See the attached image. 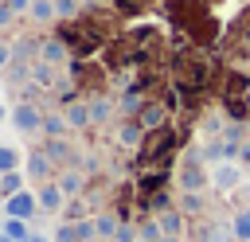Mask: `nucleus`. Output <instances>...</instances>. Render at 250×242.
<instances>
[{
  "instance_id": "obj_5",
  "label": "nucleus",
  "mask_w": 250,
  "mask_h": 242,
  "mask_svg": "<svg viewBox=\"0 0 250 242\" xmlns=\"http://www.w3.org/2000/svg\"><path fill=\"white\" fill-rule=\"evenodd\" d=\"M47 156H51V164L62 172V168H82V148H78V137H47L43 144H39Z\"/></svg>"
},
{
  "instance_id": "obj_21",
  "label": "nucleus",
  "mask_w": 250,
  "mask_h": 242,
  "mask_svg": "<svg viewBox=\"0 0 250 242\" xmlns=\"http://www.w3.org/2000/svg\"><path fill=\"white\" fill-rule=\"evenodd\" d=\"M27 20H31V23H39V27H55V23H59L55 0H31V8H27Z\"/></svg>"
},
{
  "instance_id": "obj_18",
  "label": "nucleus",
  "mask_w": 250,
  "mask_h": 242,
  "mask_svg": "<svg viewBox=\"0 0 250 242\" xmlns=\"http://www.w3.org/2000/svg\"><path fill=\"white\" fill-rule=\"evenodd\" d=\"M23 156H27V148L20 141H0V172H20Z\"/></svg>"
},
{
  "instance_id": "obj_23",
  "label": "nucleus",
  "mask_w": 250,
  "mask_h": 242,
  "mask_svg": "<svg viewBox=\"0 0 250 242\" xmlns=\"http://www.w3.org/2000/svg\"><path fill=\"white\" fill-rule=\"evenodd\" d=\"M230 230H234V242H250V207L230 211Z\"/></svg>"
},
{
  "instance_id": "obj_8",
  "label": "nucleus",
  "mask_w": 250,
  "mask_h": 242,
  "mask_svg": "<svg viewBox=\"0 0 250 242\" xmlns=\"http://www.w3.org/2000/svg\"><path fill=\"white\" fill-rule=\"evenodd\" d=\"M55 164H51V156L43 152V148H27V156H23V176H27V183H47V180H55Z\"/></svg>"
},
{
  "instance_id": "obj_20",
  "label": "nucleus",
  "mask_w": 250,
  "mask_h": 242,
  "mask_svg": "<svg viewBox=\"0 0 250 242\" xmlns=\"http://www.w3.org/2000/svg\"><path fill=\"white\" fill-rule=\"evenodd\" d=\"M43 133L47 137H70L74 133L70 121H66V113H62V105L59 109H43Z\"/></svg>"
},
{
  "instance_id": "obj_10",
  "label": "nucleus",
  "mask_w": 250,
  "mask_h": 242,
  "mask_svg": "<svg viewBox=\"0 0 250 242\" xmlns=\"http://www.w3.org/2000/svg\"><path fill=\"white\" fill-rule=\"evenodd\" d=\"M86 101H90V125H94V129H102V125H109V117H117V94H113V90H102V94H90Z\"/></svg>"
},
{
  "instance_id": "obj_11",
  "label": "nucleus",
  "mask_w": 250,
  "mask_h": 242,
  "mask_svg": "<svg viewBox=\"0 0 250 242\" xmlns=\"http://www.w3.org/2000/svg\"><path fill=\"white\" fill-rule=\"evenodd\" d=\"M141 141H145V129L133 121V117H121L117 121V133H113V148H121V152H137L141 148Z\"/></svg>"
},
{
  "instance_id": "obj_15",
  "label": "nucleus",
  "mask_w": 250,
  "mask_h": 242,
  "mask_svg": "<svg viewBox=\"0 0 250 242\" xmlns=\"http://www.w3.org/2000/svg\"><path fill=\"white\" fill-rule=\"evenodd\" d=\"M176 207L188 215V222L211 211V203H207V191H176Z\"/></svg>"
},
{
  "instance_id": "obj_25",
  "label": "nucleus",
  "mask_w": 250,
  "mask_h": 242,
  "mask_svg": "<svg viewBox=\"0 0 250 242\" xmlns=\"http://www.w3.org/2000/svg\"><path fill=\"white\" fill-rule=\"evenodd\" d=\"M86 215H90V203L78 195V199H66V207H62L59 219H62V222H74V219H86Z\"/></svg>"
},
{
  "instance_id": "obj_24",
  "label": "nucleus",
  "mask_w": 250,
  "mask_h": 242,
  "mask_svg": "<svg viewBox=\"0 0 250 242\" xmlns=\"http://www.w3.org/2000/svg\"><path fill=\"white\" fill-rule=\"evenodd\" d=\"M20 187H27V176H23V168H20V172H0V199L16 195Z\"/></svg>"
},
{
  "instance_id": "obj_32",
  "label": "nucleus",
  "mask_w": 250,
  "mask_h": 242,
  "mask_svg": "<svg viewBox=\"0 0 250 242\" xmlns=\"http://www.w3.org/2000/svg\"><path fill=\"white\" fill-rule=\"evenodd\" d=\"M8 113H12V105H8L4 98H0V125H8Z\"/></svg>"
},
{
  "instance_id": "obj_14",
  "label": "nucleus",
  "mask_w": 250,
  "mask_h": 242,
  "mask_svg": "<svg viewBox=\"0 0 250 242\" xmlns=\"http://www.w3.org/2000/svg\"><path fill=\"white\" fill-rule=\"evenodd\" d=\"M39 55V35L35 31H16L12 35V59L16 62H35Z\"/></svg>"
},
{
  "instance_id": "obj_13",
  "label": "nucleus",
  "mask_w": 250,
  "mask_h": 242,
  "mask_svg": "<svg viewBox=\"0 0 250 242\" xmlns=\"http://www.w3.org/2000/svg\"><path fill=\"white\" fill-rule=\"evenodd\" d=\"M62 113H66V121H70V129H74V133L94 129V125H90V101H86V94L66 98V101H62Z\"/></svg>"
},
{
  "instance_id": "obj_28",
  "label": "nucleus",
  "mask_w": 250,
  "mask_h": 242,
  "mask_svg": "<svg viewBox=\"0 0 250 242\" xmlns=\"http://www.w3.org/2000/svg\"><path fill=\"white\" fill-rule=\"evenodd\" d=\"M16 20H20V16H16L8 4H0V35H4V31H12V27H16Z\"/></svg>"
},
{
  "instance_id": "obj_9",
  "label": "nucleus",
  "mask_w": 250,
  "mask_h": 242,
  "mask_svg": "<svg viewBox=\"0 0 250 242\" xmlns=\"http://www.w3.org/2000/svg\"><path fill=\"white\" fill-rule=\"evenodd\" d=\"M55 242H98V230H94V215L86 219H74V222H59L51 230Z\"/></svg>"
},
{
  "instance_id": "obj_16",
  "label": "nucleus",
  "mask_w": 250,
  "mask_h": 242,
  "mask_svg": "<svg viewBox=\"0 0 250 242\" xmlns=\"http://www.w3.org/2000/svg\"><path fill=\"white\" fill-rule=\"evenodd\" d=\"M152 219H156L160 234H188V215H184L176 203H172V207H164V211H156Z\"/></svg>"
},
{
  "instance_id": "obj_1",
  "label": "nucleus",
  "mask_w": 250,
  "mask_h": 242,
  "mask_svg": "<svg viewBox=\"0 0 250 242\" xmlns=\"http://www.w3.org/2000/svg\"><path fill=\"white\" fill-rule=\"evenodd\" d=\"M172 187L176 191H211V180H207V160L199 156V148L188 141L180 148V160L172 168Z\"/></svg>"
},
{
  "instance_id": "obj_35",
  "label": "nucleus",
  "mask_w": 250,
  "mask_h": 242,
  "mask_svg": "<svg viewBox=\"0 0 250 242\" xmlns=\"http://www.w3.org/2000/svg\"><path fill=\"white\" fill-rule=\"evenodd\" d=\"M0 215H4V211H0Z\"/></svg>"
},
{
  "instance_id": "obj_31",
  "label": "nucleus",
  "mask_w": 250,
  "mask_h": 242,
  "mask_svg": "<svg viewBox=\"0 0 250 242\" xmlns=\"http://www.w3.org/2000/svg\"><path fill=\"white\" fill-rule=\"evenodd\" d=\"M27 242H55V238H51V230H35V226H31V234H27Z\"/></svg>"
},
{
  "instance_id": "obj_22",
  "label": "nucleus",
  "mask_w": 250,
  "mask_h": 242,
  "mask_svg": "<svg viewBox=\"0 0 250 242\" xmlns=\"http://www.w3.org/2000/svg\"><path fill=\"white\" fill-rule=\"evenodd\" d=\"M0 230H4V238H8V242H27L31 222H27V219H4V222H0Z\"/></svg>"
},
{
  "instance_id": "obj_29",
  "label": "nucleus",
  "mask_w": 250,
  "mask_h": 242,
  "mask_svg": "<svg viewBox=\"0 0 250 242\" xmlns=\"http://www.w3.org/2000/svg\"><path fill=\"white\" fill-rule=\"evenodd\" d=\"M8 62H12V39L0 35V70H8Z\"/></svg>"
},
{
  "instance_id": "obj_26",
  "label": "nucleus",
  "mask_w": 250,
  "mask_h": 242,
  "mask_svg": "<svg viewBox=\"0 0 250 242\" xmlns=\"http://www.w3.org/2000/svg\"><path fill=\"white\" fill-rule=\"evenodd\" d=\"M55 12H59V20H78L86 12V0H55Z\"/></svg>"
},
{
  "instance_id": "obj_2",
  "label": "nucleus",
  "mask_w": 250,
  "mask_h": 242,
  "mask_svg": "<svg viewBox=\"0 0 250 242\" xmlns=\"http://www.w3.org/2000/svg\"><path fill=\"white\" fill-rule=\"evenodd\" d=\"M188 242H234V230H230V215L223 211H207L199 219L188 222Z\"/></svg>"
},
{
  "instance_id": "obj_19",
  "label": "nucleus",
  "mask_w": 250,
  "mask_h": 242,
  "mask_svg": "<svg viewBox=\"0 0 250 242\" xmlns=\"http://www.w3.org/2000/svg\"><path fill=\"white\" fill-rule=\"evenodd\" d=\"M117 226H121V219H117V211H109V207H102V211H94V230H98V242H113V234H117Z\"/></svg>"
},
{
  "instance_id": "obj_12",
  "label": "nucleus",
  "mask_w": 250,
  "mask_h": 242,
  "mask_svg": "<svg viewBox=\"0 0 250 242\" xmlns=\"http://www.w3.org/2000/svg\"><path fill=\"white\" fill-rule=\"evenodd\" d=\"M35 59H43V62H51V66H62V70H66L70 51H66V43L51 31V35H39V55H35Z\"/></svg>"
},
{
  "instance_id": "obj_30",
  "label": "nucleus",
  "mask_w": 250,
  "mask_h": 242,
  "mask_svg": "<svg viewBox=\"0 0 250 242\" xmlns=\"http://www.w3.org/2000/svg\"><path fill=\"white\" fill-rule=\"evenodd\" d=\"M4 4H8L16 16H27V8H31V0H4Z\"/></svg>"
},
{
  "instance_id": "obj_27",
  "label": "nucleus",
  "mask_w": 250,
  "mask_h": 242,
  "mask_svg": "<svg viewBox=\"0 0 250 242\" xmlns=\"http://www.w3.org/2000/svg\"><path fill=\"white\" fill-rule=\"evenodd\" d=\"M113 242H137V222H133V219H121V226H117Z\"/></svg>"
},
{
  "instance_id": "obj_34",
  "label": "nucleus",
  "mask_w": 250,
  "mask_h": 242,
  "mask_svg": "<svg viewBox=\"0 0 250 242\" xmlns=\"http://www.w3.org/2000/svg\"><path fill=\"white\" fill-rule=\"evenodd\" d=\"M137 242H145V238H137Z\"/></svg>"
},
{
  "instance_id": "obj_4",
  "label": "nucleus",
  "mask_w": 250,
  "mask_h": 242,
  "mask_svg": "<svg viewBox=\"0 0 250 242\" xmlns=\"http://www.w3.org/2000/svg\"><path fill=\"white\" fill-rule=\"evenodd\" d=\"M207 180H211V191L215 195H227L230 199L246 183V168L238 160H215V164H207Z\"/></svg>"
},
{
  "instance_id": "obj_7",
  "label": "nucleus",
  "mask_w": 250,
  "mask_h": 242,
  "mask_svg": "<svg viewBox=\"0 0 250 242\" xmlns=\"http://www.w3.org/2000/svg\"><path fill=\"white\" fill-rule=\"evenodd\" d=\"M35 199H39V215H43V219H59L70 195L59 187V180H47V183L35 187Z\"/></svg>"
},
{
  "instance_id": "obj_33",
  "label": "nucleus",
  "mask_w": 250,
  "mask_h": 242,
  "mask_svg": "<svg viewBox=\"0 0 250 242\" xmlns=\"http://www.w3.org/2000/svg\"><path fill=\"white\" fill-rule=\"evenodd\" d=\"M160 242H188V234H160Z\"/></svg>"
},
{
  "instance_id": "obj_17",
  "label": "nucleus",
  "mask_w": 250,
  "mask_h": 242,
  "mask_svg": "<svg viewBox=\"0 0 250 242\" xmlns=\"http://www.w3.org/2000/svg\"><path fill=\"white\" fill-rule=\"evenodd\" d=\"M55 180H59V187H62V191H66L70 199H78V195H82V191L90 187V176H86L82 168H62V172H59Z\"/></svg>"
},
{
  "instance_id": "obj_6",
  "label": "nucleus",
  "mask_w": 250,
  "mask_h": 242,
  "mask_svg": "<svg viewBox=\"0 0 250 242\" xmlns=\"http://www.w3.org/2000/svg\"><path fill=\"white\" fill-rule=\"evenodd\" d=\"M0 211H4V219H27V222L43 219V215H39V199H35V187H20L16 195L0 199Z\"/></svg>"
},
{
  "instance_id": "obj_3",
  "label": "nucleus",
  "mask_w": 250,
  "mask_h": 242,
  "mask_svg": "<svg viewBox=\"0 0 250 242\" xmlns=\"http://www.w3.org/2000/svg\"><path fill=\"white\" fill-rule=\"evenodd\" d=\"M8 125H12L16 137H23V141L43 137V105H35L31 98H20V101L12 105V113H8Z\"/></svg>"
}]
</instances>
